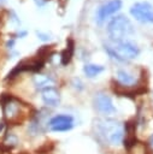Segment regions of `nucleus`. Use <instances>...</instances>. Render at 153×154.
<instances>
[{
    "mask_svg": "<svg viewBox=\"0 0 153 154\" xmlns=\"http://www.w3.org/2000/svg\"><path fill=\"white\" fill-rule=\"evenodd\" d=\"M122 7V0H110L108 2L101 5L96 12V19L99 23L104 22L111 14L116 13Z\"/></svg>",
    "mask_w": 153,
    "mask_h": 154,
    "instance_id": "0eeeda50",
    "label": "nucleus"
},
{
    "mask_svg": "<svg viewBox=\"0 0 153 154\" xmlns=\"http://www.w3.org/2000/svg\"><path fill=\"white\" fill-rule=\"evenodd\" d=\"M53 83H54L53 78H51L47 75H36L34 77V84L40 90L49 88V87H53Z\"/></svg>",
    "mask_w": 153,
    "mask_h": 154,
    "instance_id": "1a4fd4ad",
    "label": "nucleus"
},
{
    "mask_svg": "<svg viewBox=\"0 0 153 154\" xmlns=\"http://www.w3.org/2000/svg\"><path fill=\"white\" fill-rule=\"evenodd\" d=\"M7 0H0V5H2V4H5Z\"/></svg>",
    "mask_w": 153,
    "mask_h": 154,
    "instance_id": "f3484780",
    "label": "nucleus"
},
{
    "mask_svg": "<svg viewBox=\"0 0 153 154\" xmlns=\"http://www.w3.org/2000/svg\"><path fill=\"white\" fill-rule=\"evenodd\" d=\"M41 97L45 105L51 107H57L60 103V94L54 87H49L41 90Z\"/></svg>",
    "mask_w": 153,
    "mask_h": 154,
    "instance_id": "6e6552de",
    "label": "nucleus"
},
{
    "mask_svg": "<svg viewBox=\"0 0 153 154\" xmlns=\"http://www.w3.org/2000/svg\"><path fill=\"white\" fill-rule=\"evenodd\" d=\"M4 126H5V125H4V123H0V132L4 130Z\"/></svg>",
    "mask_w": 153,
    "mask_h": 154,
    "instance_id": "dca6fc26",
    "label": "nucleus"
},
{
    "mask_svg": "<svg viewBox=\"0 0 153 154\" xmlns=\"http://www.w3.org/2000/svg\"><path fill=\"white\" fill-rule=\"evenodd\" d=\"M149 146L153 148V135L151 136V138H149Z\"/></svg>",
    "mask_w": 153,
    "mask_h": 154,
    "instance_id": "2eb2a0df",
    "label": "nucleus"
},
{
    "mask_svg": "<svg viewBox=\"0 0 153 154\" xmlns=\"http://www.w3.org/2000/svg\"><path fill=\"white\" fill-rule=\"evenodd\" d=\"M4 111L7 117H12L17 112V105L13 103L12 101H10V99H8V101L5 102V105H4Z\"/></svg>",
    "mask_w": 153,
    "mask_h": 154,
    "instance_id": "ddd939ff",
    "label": "nucleus"
},
{
    "mask_svg": "<svg viewBox=\"0 0 153 154\" xmlns=\"http://www.w3.org/2000/svg\"><path fill=\"white\" fill-rule=\"evenodd\" d=\"M72 54H73V45H72V42L70 41L69 46H66V48H65L64 52L61 53V64H63V65H67L69 61H70L71 58H72Z\"/></svg>",
    "mask_w": 153,
    "mask_h": 154,
    "instance_id": "f8f14e48",
    "label": "nucleus"
},
{
    "mask_svg": "<svg viewBox=\"0 0 153 154\" xmlns=\"http://www.w3.org/2000/svg\"><path fill=\"white\" fill-rule=\"evenodd\" d=\"M17 143H18V140H17V137H16L13 134H10V135L6 136V138H5V144L12 147V146H16Z\"/></svg>",
    "mask_w": 153,
    "mask_h": 154,
    "instance_id": "4468645a",
    "label": "nucleus"
},
{
    "mask_svg": "<svg viewBox=\"0 0 153 154\" xmlns=\"http://www.w3.org/2000/svg\"><path fill=\"white\" fill-rule=\"evenodd\" d=\"M73 126V117L70 114H57L47 122V128L54 132H64Z\"/></svg>",
    "mask_w": 153,
    "mask_h": 154,
    "instance_id": "20e7f679",
    "label": "nucleus"
},
{
    "mask_svg": "<svg viewBox=\"0 0 153 154\" xmlns=\"http://www.w3.org/2000/svg\"><path fill=\"white\" fill-rule=\"evenodd\" d=\"M116 78H117L118 83H120L122 85H125V87H130L135 83V77L125 70H118L116 72Z\"/></svg>",
    "mask_w": 153,
    "mask_h": 154,
    "instance_id": "9d476101",
    "label": "nucleus"
},
{
    "mask_svg": "<svg viewBox=\"0 0 153 154\" xmlns=\"http://www.w3.org/2000/svg\"><path fill=\"white\" fill-rule=\"evenodd\" d=\"M131 16L141 23H153V6L148 2H136L130 8Z\"/></svg>",
    "mask_w": 153,
    "mask_h": 154,
    "instance_id": "39448f33",
    "label": "nucleus"
},
{
    "mask_svg": "<svg viewBox=\"0 0 153 154\" xmlns=\"http://www.w3.org/2000/svg\"><path fill=\"white\" fill-rule=\"evenodd\" d=\"M98 132L113 146H118L124 141V128L123 125L113 119H101L96 124Z\"/></svg>",
    "mask_w": 153,
    "mask_h": 154,
    "instance_id": "f257e3e1",
    "label": "nucleus"
},
{
    "mask_svg": "<svg viewBox=\"0 0 153 154\" xmlns=\"http://www.w3.org/2000/svg\"><path fill=\"white\" fill-rule=\"evenodd\" d=\"M105 70V67L102 65H96V64H86L83 66V72L87 77L93 78L96 77L98 75H100L102 71Z\"/></svg>",
    "mask_w": 153,
    "mask_h": 154,
    "instance_id": "9b49d317",
    "label": "nucleus"
},
{
    "mask_svg": "<svg viewBox=\"0 0 153 154\" xmlns=\"http://www.w3.org/2000/svg\"><path fill=\"white\" fill-rule=\"evenodd\" d=\"M133 31L134 29L131 22L129 20L128 17L123 14L113 17L107 24V34L113 42L125 41V37L133 34Z\"/></svg>",
    "mask_w": 153,
    "mask_h": 154,
    "instance_id": "f03ea898",
    "label": "nucleus"
},
{
    "mask_svg": "<svg viewBox=\"0 0 153 154\" xmlns=\"http://www.w3.org/2000/svg\"><path fill=\"white\" fill-rule=\"evenodd\" d=\"M94 106L101 114H105V116H110V114H113L116 112V107L113 105L111 96L105 94V93H98L95 95Z\"/></svg>",
    "mask_w": 153,
    "mask_h": 154,
    "instance_id": "423d86ee",
    "label": "nucleus"
},
{
    "mask_svg": "<svg viewBox=\"0 0 153 154\" xmlns=\"http://www.w3.org/2000/svg\"><path fill=\"white\" fill-rule=\"evenodd\" d=\"M105 49L107 51V53L119 60V61H125V60H130L134 59L139 55L140 51L136 47V45L129 42V41H120V42H114L112 46H106Z\"/></svg>",
    "mask_w": 153,
    "mask_h": 154,
    "instance_id": "7ed1b4c3",
    "label": "nucleus"
}]
</instances>
